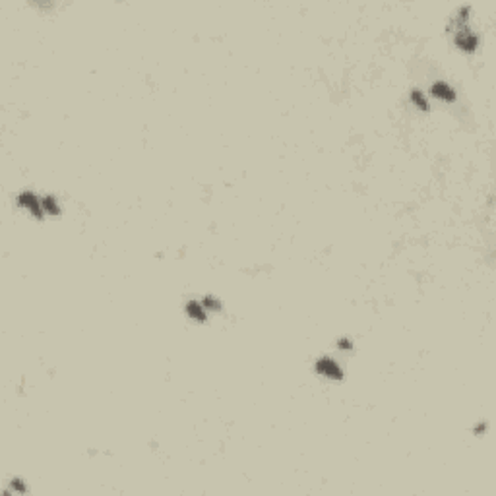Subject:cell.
Listing matches in <instances>:
<instances>
[{"label": "cell", "mask_w": 496, "mask_h": 496, "mask_svg": "<svg viewBox=\"0 0 496 496\" xmlns=\"http://www.w3.org/2000/svg\"><path fill=\"white\" fill-rule=\"evenodd\" d=\"M12 487H14V491H18V493H25V485H23L20 479H14V481H12Z\"/></svg>", "instance_id": "7"}, {"label": "cell", "mask_w": 496, "mask_h": 496, "mask_svg": "<svg viewBox=\"0 0 496 496\" xmlns=\"http://www.w3.org/2000/svg\"><path fill=\"white\" fill-rule=\"evenodd\" d=\"M41 205H43V209H45L47 213H50V215H56L58 211H60V207H58V203L54 202V198H43V202H41Z\"/></svg>", "instance_id": "5"}, {"label": "cell", "mask_w": 496, "mask_h": 496, "mask_svg": "<svg viewBox=\"0 0 496 496\" xmlns=\"http://www.w3.org/2000/svg\"><path fill=\"white\" fill-rule=\"evenodd\" d=\"M20 200V205H23V207H27L35 217H41L43 215V211H41V202L35 198V194H31V192H23L22 196L18 198Z\"/></svg>", "instance_id": "2"}, {"label": "cell", "mask_w": 496, "mask_h": 496, "mask_svg": "<svg viewBox=\"0 0 496 496\" xmlns=\"http://www.w3.org/2000/svg\"><path fill=\"white\" fill-rule=\"evenodd\" d=\"M316 370L320 374H326V376L334 378V380H341V376H343L338 362H334L332 359H320V361L316 362Z\"/></svg>", "instance_id": "1"}, {"label": "cell", "mask_w": 496, "mask_h": 496, "mask_svg": "<svg viewBox=\"0 0 496 496\" xmlns=\"http://www.w3.org/2000/svg\"><path fill=\"white\" fill-rule=\"evenodd\" d=\"M413 101H415V105H419L423 111H427V109H429V103L425 101V97H423V93H421V91H413Z\"/></svg>", "instance_id": "6"}, {"label": "cell", "mask_w": 496, "mask_h": 496, "mask_svg": "<svg viewBox=\"0 0 496 496\" xmlns=\"http://www.w3.org/2000/svg\"><path fill=\"white\" fill-rule=\"evenodd\" d=\"M432 95L434 97H438V99H442V101H453V90H451L448 84H444V82H438V84H434L432 86Z\"/></svg>", "instance_id": "3"}, {"label": "cell", "mask_w": 496, "mask_h": 496, "mask_svg": "<svg viewBox=\"0 0 496 496\" xmlns=\"http://www.w3.org/2000/svg\"><path fill=\"white\" fill-rule=\"evenodd\" d=\"M186 312L190 318H194L196 322H203L205 320V308H203L202 302H196V300H192V302H188V306H186Z\"/></svg>", "instance_id": "4"}]
</instances>
